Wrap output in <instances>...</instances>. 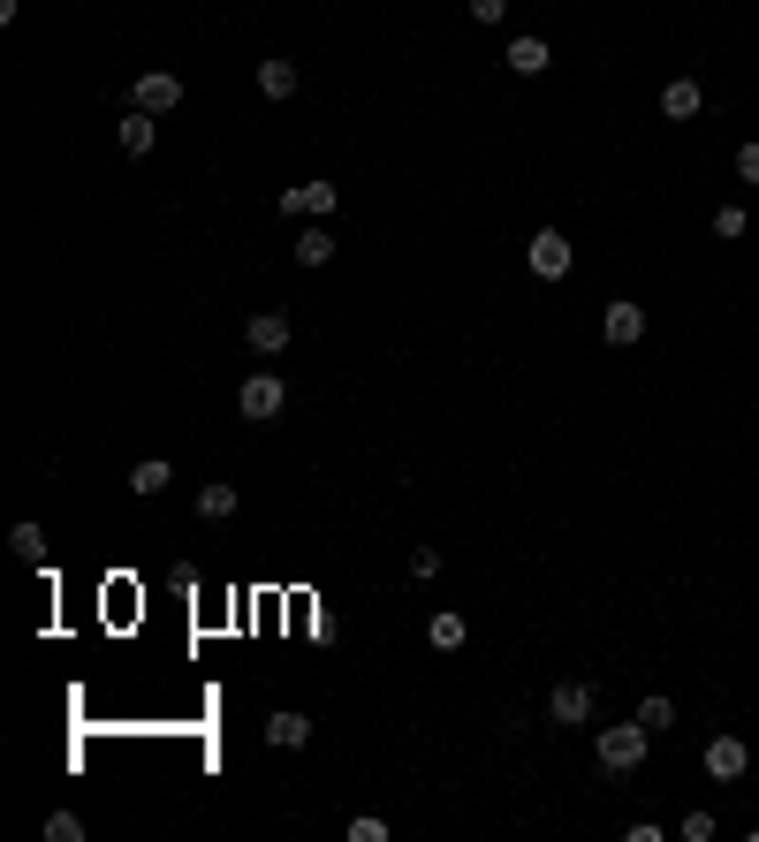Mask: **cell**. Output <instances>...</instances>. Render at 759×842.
<instances>
[{
	"label": "cell",
	"instance_id": "obj_24",
	"mask_svg": "<svg viewBox=\"0 0 759 842\" xmlns=\"http://www.w3.org/2000/svg\"><path fill=\"white\" fill-rule=\"evenodd\" d=\"M676 835H683V842H714V812H683Z\"/></svg>",
	"mask_w": 759,
	"mask_h": 842
},
{
	"label": "cell",
	"instance_id": "obj_22",
	"mask_svg": "<svg viewBox=\"0 0 759 842\" xmlns=\"http://www.w3.org/2000/svg\"><path fill=\"white\" fill-rule=\"evenodd\" d=\"M714 236L721 244H737V236H745V206H714Z\"/></svg>",
	"mask_w": 759,
	"mask_h": 842
},
{
	"label": "cell",
	"instance_id": "obj_2",
	"mask_svg": "<svg viewBox=\"0 0 759 842\" xmlns=\"http://www.w3.org/2000/svg\"><path fill=\"white\" fill-rule=\"evenodd\" d=\"M236 410H244L252 425L282 418V410H289V379H282V373H252V379H244V395H236Z\"/></svg>",
	"mask_w": 759,
	"mask_h": 842
},
{
	"label": "cell",
	"instance_id": "obj_11",
	"mask_svg": "<svg viewBox=\"0 0 759 842\" xmlns=\"http://www.w3.org/2000/svg\"><path fill=\"white\" fill-rule=\"evenodd\" d=\"M152 145H160V115H145V107H129V115H122V152H129V160H145Z\"/></svg>",
	"mask_w": 759,
	"mask_h": 842
},
{
	"label": "cell",
	"instance_id": "obj_27",
	"mask_svg": "<svg viewBox=\"0 0 759 842\" xmlns=\"http://www.w3.org/2000/svg\"><path fill=\"white\" fill-rule=\"evenodd\" d=\"M509 16V0H471V23H502Z\"/></svg>",
	"mask_w": 759,
	"mask_h": 842
},
{
	"label": "cell",
	"instance_id": "obj_23",
	"mask_svg": "<svg viewBox=\"0 0 759 842\" xmlns=\"http://www.w3.org/2000/svg\"><path fill=\"white\" fill-rule=\"evenodd\" d=\"M349 842H387V820H379V812H357V820H349Z\"/></svg>",
	"mask_w": 759,
	"mask_h": 842
},
{
	"label": "cell",
	"instance_id": "obj_5",
	"mask_svg": "<svg viewBox=\"0 0 759 842\" xmlns=\"http://www.w3.org/2000/svg\"><path fill=\"white\" fill-rule=\"evenodd\" d=\"M524 258H532V274H540V281H562V274H570V236H562V228H532V244H524Z\"/></svg>",
	"mask_w": 759,
	"mask_h": 842
},
{
	"label": "cell",
	"instance_id": "obj_1",
	"mask_svg": "<svg viewBox=\"0 0 759 842\" xmlns=\"http://www.w3.org/2000/svg\"><path fill=\"white\" fill-rule=\"evenodd\" d=\"M653 752V729H645V721H615V729H592V759H600V766H608V774H631L638 759Z\"/></svg>",
	"mask_w": 759,
	"mask_h": 842
},
{
	"label": "cell",
	"instance_id": "obj_15",
	"mask_svg": "<svg viewBox=\"0 0 759 842\" xmlns=\"http://www.w3.org/2000/svg\"><path fill=\"white\" fill-rule=\"evenodd\" d=\"M168 486H175V470L160 464V456H145V464L129 470V494H137V502H152V494H168Z\"/></svg>",
	"mask_w": 759,
	"mask_h": 842
},
{
	"label": "cell",
	"instance_id": "obj_8",
	"mask_svg": "<svg viewBox=\"0 0 759 842\" xmlns=\"http://www.w3.org/2000/svg\"><path fill=\"white\" fill-rule=\"evenodd\" d=\"M244 341H252L258 357H282V349H289V311H252Z\"/></svg>",
	"mask_w": 759,
	"mask_h": 842
},
{
	"label": "cell",
	"instance_id": "obj_14",
	"mask_svg": "<svg viewBox=\"0 0 759 842\" xmlns=\"http://www.w3.org/2000/svg\"><path fill=\"white\" fill-rule=\"evenodd\" d=\"M335 258V228L327 220H304V236H296V266H327Z\"/></svg>",
	"mask_w": 759,
	"mask_h": 842
},
{
	"label": "cell",
	"instance_id": "obj_13",
	"mask_svg": "<svg viewBox=\"0 0 759 842\" xmlns=\"http://www.w3.org/2000/svg\"><path fill=\"white\" fill-rule=\"evenodd\" d=\"M266 744H274V752H304V744H312V721L296 714V706L289 714H274L266 721Z\"/></svg>",
	"mask_w": 759,
	"mask_h": 842
},
{
	"label": "cell",
	"instance_id": "obj_19",
	"mask_svg": "<svg viewBox=\"0 0 759 842\" xmlns=\"http://www.w3.org/2000/svg\"><path fill=\"white\" fill-rule=\"evenodd\" d=\"M198 516H206V524L236 516V486H198Z\"/></svg>",
	"mask_w": 759,
	"mask_h": 842
},
{
	"label": "cell",
	"instance_id": "obj_7",
	"mask_svg": "<svg viewBox=\"0 0 759 842\" xmlns=\"http://www.w3.org/2000/svg\"><path fill=\"white\" fill-rule=\"evenodd\" d=\"M600 335L615 341V349H631V341H645V304H631V296H615V304L600 311Z\"/></svg>",
	"mask_w": 759,
	"mask_h": 842
},
{
	"label": "cell",
	"instance_id": "obj_25",
	"mask_svg": "<svg viewBox=\"0 0 759 842\" xmlns=\"http://www.w3.org/2000/svg\"><path fill=\"white\" fill-rule=\"evenodd\" d=\"M411 577H418V585H425V577H441V547H418V554H411Z\"/></svg>",
	"mask_w": 759,
	"mask_h": 842
},
{
	"label": "cell",
	"instance_id": "obj_16",
	"mask_svg": "<svg viewBox=\"0 0 759 842\" xmlns=\"http://www.w3.org/2000/svg\"><path fill=\"white\" fill-rule=\"evenodd\" d=\"M425 637H433L441 653H456V645H464V637H471V615H456V607H441V615L425 623Z\"/></svg>",
	"mask_w": 759,
	"mask_h": 842
},
{
	"label": "cell",
	"instance_id": "obj_9",
	"mask_svg": "<svg viewBox=\"0 0 759 842\" xmlns=\"http://www.w3.org/2000/svg\"><path fill=\"white\" fill-rule=\"evenodd\" d=\"M548 714L562 721V729H585V721H592V683H554Z\"/></svg>",
	"mask_w": 759,
	"mask_h": 842
},
{
	"label": "cell",
	"instance_id": "obj_20",
	"mask_svg": "<svg viewBox=\"0 0 759 842\" xmlns=\"http://www.w3.org/2000/svg\"><path fill=\"white\" fill-rule=\"evenodd\" d=\"M638 721H645V729L661 736V729L676 721V699H661V691H645V699H638Z\"/></svg>",
	"mask_w": 759,
	"mask_h": 842
},
{
	"label": "cell",
	"instance_id": "obj_12",
	"mask_svg": "<svg viewBox=\"0 0 759 842\" xmlns=\"http://www.w3.org/2000/svg\"><path fill=\"white\" fill-rule=\"evenodd\" d=\"M707 99H699V85L691 77H676V85H661V122H691Z\"/></svg>",
	"mask_w": 759,
	"mask_h": 842
},
{
	"label": "cell",
	"instance_id": "obj_3",
	"mask_svg": "<svg viewBox=\"0 0 759 842\" xmlns=\"http://www.w3.org/2000/svg\"><path fill=\"white\" fill-rule=\"evenodd\" d=\"M699 766H707V782H745V766H752V744L745 736H707V752H699Z\"/></svg>",
	"mask_w": 759,
	"mask_h": 842
},
{
	"label": "cell",
	"instance_id": "obj_18",
	"mask_svg": "<svg viewBox=\"0 0 759 842\" xmlns=\"http://www.w3.org/2000/svg\"><path fill=\"white\" fill-rule=\"evenodd\" d=\"M8 547H16V562H31V569H39V562H46V532H39V524H16V532H8Z\"/></svg>",
	"mask_w": 759,
	"mask_h": 842
},
{
	"label": "cell",
	"instance_id": "obj_10",
	"mask_svg": "<svg viewBox=\"0 0 759 842\" xmlns=\"http://www.w3.org/2000/svg\"><path fill=\"white\" fill-rule=\"evenodd\" d=\"M502 61L516 69V77H548V69H554V46L524 31V39H509V53H502Z\"/></svg>",
	"mask_w": 759,
	"mask_h": 842
},
{
	"label": "cell",
	"instance_id": "obj_21",
	"mask_svg": "<svg viewBox=\"0 0 759 842\" xmlns=\"http://www.w3.org/2000/svg\"><path fill=\"white\" fill-rule=\"evenodd\" d=\"M46 842H85V820L77 812H46Z\"/></svg>",
	"mask_w": 759,
	"mask_h": 842
},
{
	"label": "cell",
	"instance_id": "obj_4",
	"mask_svg": "<svg viewBox=\"0 0 759 842\" xmlns=\"http://www.w3.org/2000/svg\"><path fill=\"white\" fill-rule=\"evenodd\" d=\"M335 206H342L335 182H289V190H282V220H327Z\"/></svg>",
	"mask_w": 759,
	"mask_h": 842
},
{
	"label": "cell",
	"instance_id": "obj_6",
	"mask_svg": "<svg viewBox=\"0 0 759 842\" xmlns=\"http://www.w3.org/2000/svg\"><path fill=\"white\" fill-rule=\"evenodd\" d=\"M129 99H137L145 115H175V107H183V77H175V69H145V77L129 85Z\"/></svg>",
	"mask_w": 759,
	"mask_h": 842
},
{
	"label": "cell",
	"instance_id": "obj_26",
	"mask_svg": "<svg viewBox=\"0 0 759 842\" xmlns=\"http://www.w3.org/2000/svg\"><path fill=\"white\" fill-rule=\"evenodd\" d=\"M737 182H759V145H737Z\"/></svg>",
	"mask_w": 759,
	"mask_h": 842
},
{
	"label": "cell",
	"instance_id": "obj_17",
	"mask_svg": "<svg viewBox=\"0 0 759 842\" xmlns=\"http://www.w3.org/2000/svg\"><path fill=\"white\" fill-rule=\"evenodd\" d=\"M258 91L266 99H296V61H258Z\"/></svg>",
	"mask_w": 759,
	"mask_h": 842
}]
</instances>
